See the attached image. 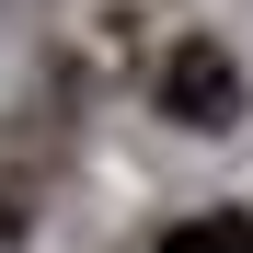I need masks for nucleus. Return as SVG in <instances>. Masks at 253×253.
<instances>
[{
	"label": "nucleus",
	"instance_id": "f257e3e1",
	"mask_svg": "<svg viewBox=\"0 0 253 253\" xmlns=\"http://www.w3.org/2000/svg\"><path fill=\"white\" fill-rule=\"evenodd\" d=\"M150 92H161V115H173V126H230V115H242V69H230L219 35H173Z\"/></svg>",
	"mask_w": 253,
	"mask_h": 253
},
{
	"label": "nucleus",
	"instance_id": "f03ea898",
	"mask_svg": "<svg viewBox=\"0 0 253 253\" xmlns=\"http://www.w3.org/2000/svg\"><path fill=\"white\" fill-rule=\"evenodd\" d=\"M161 253H253V219H242V207H219V219H184V230H161Z\"/></svg>",
	"mask_w": 253,
	"mask_h": 253
}]
</instances>
